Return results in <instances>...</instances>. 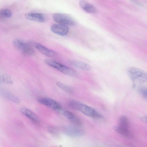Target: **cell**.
Segmentation results:
<instances>
[{
	"label": "cell",
	"mask_w": 147,
	"mask_h": 147,
	"mask_svg": "<svg viewBox=\"0 0 147 147\" xmlns=\"http://www.w3.org/2000/svg\"><path fill=\"white\" fill-rule=\"evenodd\" d=\"M68 104L71 108L79 111L87 116L96 119L102 117V115L94 109L79 101L71 100Z\"/></svg>",
	"instance_id": "6da1fadb"
},
{
	"label": "cell",
	"mask_w": 147,
	"mask_h": 147,
	"mask_svg": "<svg viewBox=\"0 0 147 147\" xmlns=\"http://www.w3.org/2000/svg\"><path fill=\"white\" fill-rule=\"evenodd\" d=\"M46 64L67 75L76 77L78 75L75 70L54 60L47 59L45 61Z\"/></svg>",
	"instance_id": "7a4b0ae2"
},
{
	"label": "cell",
	"mask_w": 147,
	"mask_h": 147,
	"mask_svg": "<svg viewBox=\"0 0 147 147\" xmlns=\"http://www.w3.org/2000/svg\"><path fill=\"white\" fill-rule=\"evenodd\" d=\"M128 74L132 81L140 83H145L147 80V74L138 68L130 67L127 69Z\"/></svg>",
	"instance_id": "3957f363"
},
{
	"label": "cell",
	"mask_w": 147,
	"mask_h": 147,
	"mask_svg": "<svg viewBox=\"0 0 147 147\" xmlns=\"http://www.w3.org/2000/svg\"><path fill=\"white\" fill-rule=\"evenodd\" d=\"M13 44L17 49L25 55L32 56L34 53V51L31 46L28 42L21 39L18 38L14 39Z\"/></svg>",
	"instance_id": "277c9868"
},
{
	"label": "cell",
	"mask_w": 147,
	"mask_h": 147,
	"mask_svg": "<svg viewBox=\"0 0 147 147\" xmlns=\"http://www.w3.org/2000/svg\"><path fill=\"white\" fill-rule=\"evenodd\" d=\"M54 20L58 24L65 25L73 26L76 22L71 17L68 15L61 13H55L53 16Z\"/></svg>",
	"instance_id": "5b68a950"
},
{
	"label": "cell",
	"mask_w": 147,
	"mask_h": 147,
	"mask_svg": "<svg viewBox=\"0 0 147 147\" xmlns=\"http://www.w3.org/2000/svg\"><path fill=\"white\" fill-rule=\"evenodd\" d=\"M28 43L34 46L40 53L48 57H52L56 56L57 53L56 51L47 48L44 45L34 41H30Z\"/></svg>",
	"instance_id": "8992f818"
},
{
	"label": "cell",
	"mask_w": 147,
	"mask_h": 147,
	"mask_svg": "<svg viewBox=\"0 0 147 147\" xmlns=\"http://www.w3.org/2000/svg\"><path fill=\"white\" fill-rule=\"evenodd\" d=\"M38 102L41 104L57 111H60L62 109L60 105L55 100L49 97H43L39 98Z\"/></svg>",
	"instance_id": "52a82bcc"
},
{
	"label": "cell",
	"mask_w": 147,
	"mask_h": 147,
	"mask_svg": "<svg viewBox=\"0 0 147 147\" xmlns=\"http://www.w3.org/2000/svg\"><path fill=\"white\" fill-rule=\"evenodd\" d=\"M63 131L65 134L73 137H80L84 135L85 134V131L83 129L76 126H66L63 128Z\"/></svg>",
	"instance_id": "ba28073f"
},
{
	"label": "cell",
	"mask_w": 147,
	"mask_h": 147,
	"mask_svg": "<svg viewBox=\"0 0 147 147\" xmlns=\"http://www.w3.org/2000/svg\"><path fill=\"white\" fill-rule=\"evenodd\" d=\"M51 30L54 33L60 36H63L67 34L69 29L67 25L55 24L51 26Z\"/></svg>",
	"instance_id": "9c48e42d"
},
{
	"label": "cell",
	"mask_w": 147,
	"mask_h": 147,
	"mask_svg": "<svg viewBox=\"0 0 147 147\" xmlns=\"http://www.w3.org/2000/svg\"><path fill=\"white\" fill-rule=\"evenodd\" d=\"M25 16L27 20L39 22H44L47 20L44 14L37 13H26Z\"/></svg>",
	"instance_id": "30bf717a"
},
{
	"label": "cell",
	"mask_w": 147,
	"mask_h": 147,
	"mask_svg": "<svg viewBox=\"0 0 147 147\" xmlns=\"http://www.w3.org/2000/svg\"><path fill=\"white\" fill-rule=\"evenodd\" d=\"M20 111L23 115L28 118L34 123L38 124L39 120L37 116L29 109L24 107L20 109Z\"/></svg>",
	"instance_id": "8fae6325"
},
{
	"label": "cell",
	"mask_w": 147,
	"mask_h": 147,
	"mask_svg": "<svg viewBox=\"0 0 147 147\" xmlns=\"http://www.w3.org/2000/svg\"><path fill=\"white\" fill-rule=\"evenodd\" d=\"M70 64L76 68L84 71H89L91 69L88 64L80 61L72 59L69 61Z\"/></svg>",
	"instance_id": "7c38bea8"
},
{
	"label": "cell",
	"mask_w": 147,
	"mask_h": 147,
	"mask_svg": "<svg viewBox=\"0 0 147 147\" xmlns=\"http://www.w3.org/2000/svg\"><path fill=\"white\" fill-rule=\"evenodd\" d=\"M79 4L80 7L88 13L94 14L97 12L96 9L93 5L86 1H80Z\"/></svg>",
	"instance_id": "4fadbf2b"
},
{
	"label": "cell",
	"mask_w": 147,
	"mask_h": 147,
	"mask_svg": "<svg viewBox=\"0 0 147 147\" xmlns=\"http://www.w3.org/2000/svg\"><path fill=\"white\" fill-rule=\"evenodd\" d=\"M113 128L117 133L127 138H131L133 134L129 129L125 128L118 125L114 126Z\"/></svg>",
	"instance_id": "5bb4252c"
},
{
	"label": "cell",
	"mask_w": 147,
	"mask_h": 147,
	"mask_svg": "<svg viewBox=\"0 0 147 147\" xmlns=\"http://www.w3.org/2000/svg\"><path fill=\"white\" fill-rule=\"evenodd\" d=\"M3 96L5 98L13 102L19 103L21 101L19 98L13 94L9 92H5L3 93Z\"/></svg>",
	"instance_id": "9a60e30c"
},
{
	"label": "cell",
	"mask_w": 147,
	"mask_h": 147,
	"mask_svg": "<svg viewBox=\"0 0 147 147\" xmlns=\"http://www.w3.org/2000/svg\"><path fill=\"white\" fill-rule=\"evenodd\" d=\"M118 125L125 128L129 129V122L127 117L124 115L121 116L119 119Z\"/></svg>",
	"instance_id": "2e32d148"
},
{
	"label": "cell",
	"mask_w": 147,
	"mask_h": 147,
	"mask_svg": "<svg viewBox=\"0 0 147 147\" xmlns=\"http://www.w3.org/2000/svg\"><path fill=\"white\" fill-rule=\"evenodd\" d=\"M56 84L61 89L67 93H71L73 92L74 90L72 88L61 82H57Z\"/></svg>",
	"instance_id": "e0dca14e"
},
{
	"label": "cell",
	"mask_w": 147,
	"mask_h": 147,
	"mask_svg": "<svg viewBox=\"0 0 147 147\" xmlns=\"http://www.w3.org/2000/svg\"><path fill=\"white\" fill-rule=\"evenodd\" d=\"M1 80L5 84L11 85L13 83V81L10 76L6 73L3 74Z\"/></svg>",
	"instance_id": "ac0fdd59"
},
{
	"label": "cell",
	"mask_w": 147,
	"mask_h": 147,
	"mask_svg": "<svg viewBox=\"0 0 147 147\" xmlns=\"http://www.w3.org/2000/svg\"><path fill=\"white\" fill-rule=\"evenodd\" d=\"M63 114L64 116L71 122L77 117L73 112L69 111H65L63 112Z\"/></svg>",
	"instance_id": "d6986e66"
},
{
	"label": "cell",
	"mask_w": 147,
	"mask_h": 147,
	"mask_svg": "<svg viewBox=\"0 0 147 147\" xmlns=\"http://www.w3.org/2000/svg\"><path fill=\"white\" fill-rule=\"evenodd\" d=\"M12 13L11 11L7 9L0 10V16L3 18H9L11 17Z\"/></svg>",
	"instance_id": "ffe728a7"
},
{
	"label": "cell",
	"mask_w": 147,
	"mask_h": 147,
	"mask_svg": "<svg viewBox=\"0 0 147 147\" xmlns=\"http://www.w3.org/2000/svg\"><path fill=\"white\" fill-rule=\"evenodd\" d=\"M138 91L140 94L145 99H146L147 97V90L146 88L144 87H139Z\"/></svg>",
	"instance_id": "44dd1931"
},
{
	"label": "cell",
	"mask_w": 147,
	"mask_h": 147,
	"mask_svg": "<svg viewBox=\"0 0 147 147\" xmlns=\"http://www.w3.org/2000/svg\"><path fill=\"white\" fill-rule=\"evenodd\" d=\"M47 129L51 134L54 135H56L58 134V130L55 127L53 126H50L48 127Z\"/></svg>",
	"instance_id": "7402d4cb"
},
{
	"label": "cell",
	"mask_w": 147,
	"mask_h": 147,
	"mask_svg": "<svg viewBox=\"0 0 147 147\" xmlns=\"http://www.w3.org/2000/svg\"><path fill=\"white\" fill-rule=\"evenodd\" d=\"M141 120L143 122H146L147 121V117L146 116L142 117L141 118Z\"/></svg>",
	"instance_id": "603a6c76"
}]
</instances>
